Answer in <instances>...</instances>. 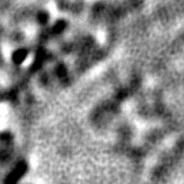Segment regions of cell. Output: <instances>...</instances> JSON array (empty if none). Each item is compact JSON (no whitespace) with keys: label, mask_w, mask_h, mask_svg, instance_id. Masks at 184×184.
<instances>
[{"label":"cell","mask_w":184,"mask_h":184,"mask_svg":"<svg viewBox=\"0 0 184 184\" xmlns=\"http://www.w3.org/2000/svg\"><path fill=\"white\" fill-rule=\"evenodd\" d=\"M40 21H41V22H45L46 20H47V15L45 14H41V15H40Z\"/></svg>","instance_id":"6da1fadb"}]
</instances>
